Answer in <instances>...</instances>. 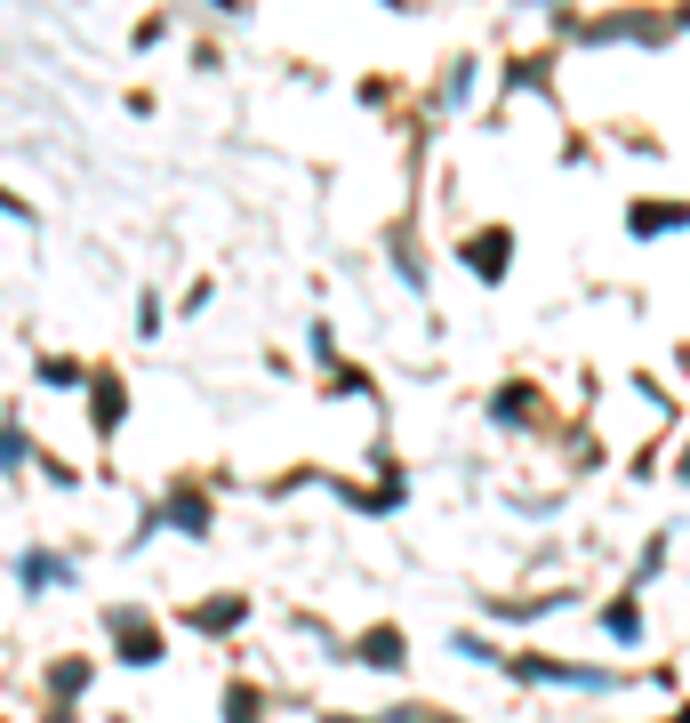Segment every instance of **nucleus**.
Segmentation results:
<instances>
[{"mask_svg":"<svg viewBox=\"0 0 690 723\" xmlns=\"http://www.w3.org/2000/svg\"><path fill=\"white\" fill-rule=\"evenodd\" d=\"M658 225H682V209H634V233H658Z\"/></svg>","mask_w":690,"mask_h":723,"instance_id":"2","label":"nucleus"},{"mask_svg":"<svg viewBox=\"0 0 690 723\" xmlns=\"http://www.w3.org/2000/svg\"><path fill=\"white\" fill-rule=\"evenodd\" d=\"M466 266H474V274H498V266H506V233H482V241H466Z\"/></svg>","mask_w":690,"mask_h":723,"instance_id":"1","label":"nucleus"},{"mask_svg":"<svg viewBox=\"0 0 690 723\" xmlns=\"http://www.w3.org/2000/svg\"><path fill=\"white\" fill-rule=\"evenodd\" d=\"M57 579V555H25V587H49Z\"/></svg>","mask_w":690,"mask_h":723,"instance_id":"3","label":"nucleus"}]
</instances>
